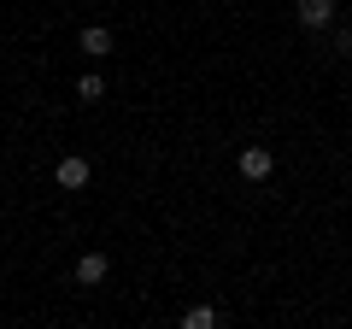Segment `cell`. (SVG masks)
I'll return each instance as SVG.
<instances>
[{
  "label": "cell",
  "mask_w": 352,
  "mask_h": 329,
  "mask_svg": "<svg viewBox=\"0 0 352 329\" xmlns=\"http://www.w3.org/2000/svg\"><path fill=\"white\" fill-rule=\"evenodd\" d=\"M76 94H82V100H100V94H106V76H100V71H88L82 83H76Z\"/></svg>",
  "instance_id": "cell-7"
},
{
  "label": "cell",
  "mask_w": 352,
  "mask_h": 329,
  "mask_svg": "<svg viewBox=\"0 0 352 329\" xmlns=\"http://www.w3.org/2000/svg\"><path fill=\"white\" fill-rule=\"evenodd\" d=\"M235 171H241V177H247V182H264V177H270V171H276V153H270V147H241Z\"/></svg>",
  "instance_id": "cell-1"
},
{
  "label": "cell",
  "mask_w": 352,
  "mask_h": 329,
  "mask_svg": "<svg viewBox=\"0 0 352 329\" xmlns=\"http://www.w3.org/2000/svg\"><path fill=\"white\" fill-rule=\"evenodd\" d=\"M335 53H352V24H340V36H335Z\"/></svg>",
  "instance_id": "cell-8"
},
{
  "label": "cell",
  "mask_w": 352,
  "mask_h": 329,
  "mask_svg": "<svg viewBox=\"0 0 352 329\" xmlns=\"http://www.w3.org/2000/svg\"><path fill=\"white\" fill-rule=\"evenodd\" d=\"M76 282H82V288L106 282V253H82V259H76Z\"/></svg>",
  "instance_id": "cell-5"
},
{
  "label": "cell",
  "mask_w": 352,
  "mask_h": 329,
  "mask_svg": "<svg viewBox=\"0 0 352 329\" xmlns=\"http://www.w3.org/2000/svg\"><path fill=\"white\" fill-rule=\"evenodd\" d=\"M53 177H59V189H88V177H94V171H88V159H76V153H71V159H59V164H53Z\"/></svg>",
  "instance_id": "cell-3"
},
{
  "label": "cell",
  "mask_w": 352,
  "mask_h": 329,
  "mask_svg": "<svg viewBox=\"0 0 352 329\" xmlns=\"http://www.w3.org/2000/svg\"><path fill=\"white\" fill-rule=\"evenodd\" d=\"M76 47H82L88 59H106V53H112V30H106V24H88L82 36H76Z\"/></svg>",
  "instance_id": "cell-4"
},
{
  "label": "cell",
  "mask_w": 352,
  "mask_h": 329,
  "mask_svg": "<svg viewBox=\"0 0 352 329\" xmlns=\"http://www.w3.org/2000/svg\"><path fill=\"white\" fill-rule=\"evenodd\" d=\"M182 323H188V329H217V312H212V306H188Z\"/></svg>",
  "instance_id": "cell-6"
},
{
  "label": "cell",
  "mask_w": 352,
  "mask_h": 329,
  "mask_svg": "<svg viewBox=\"0 0 352 329\" xmlns=\"http://www.w3.org/2000/svg\"><path fill=\"white\" fill-rule=\"evenodd\" d=\"M294 18L305 30H329L335 24V0H294Z\"/></svg>",
  "instance_id": "cell-2"
}]
</instances>
